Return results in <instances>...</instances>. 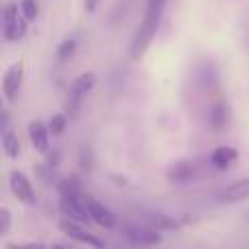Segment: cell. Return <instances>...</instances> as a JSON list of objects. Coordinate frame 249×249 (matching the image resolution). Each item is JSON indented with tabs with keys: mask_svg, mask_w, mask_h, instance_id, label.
<instances>
[{
	"mask_svg": "<svg viewBox=\"0 0 249 249\" xmlns=\"http://www.w3.org/2000/svg\"><path fill=\"white\" fill-rule=\"evenodd\" d=\"M57 190H59V197H68V199H81L83 188H81V181L77 177H64V179L57 181Z\"/></svg>",
	"mask_w": 249,
	"mask_h": 249,
	"instance_id": "9a60e30c",
	"label": "cell"
},
{
	"mask_svg": "<svg viewBox=\"0 0 249 249\" xmlns=\"http://www.w3.org/2000/svg\"><path fill=\"white\" fill-rule=\"evenodd\" d=\"M228 121H230V107L228 103L219 101V103L212 105L210 109V129L214 133H221L225 127H228Z\"/></svg>",
	"mask_w": 249,
	"mask_h": 249,
	"instance_id": "5bb4252c",
	"label": "cell"
},
{
	"mask_svg": "<svg viewBox=\"0 0 249 249\" xmlns=\"http://www.w3.org/2000/svg\"><path fill=\"white\" fill-rule=\"evenodd\" d=\"M9 190L13 193V197L24 206H35L37 203V195L31 184V179L22 171H11L9 173Z\"/></svg>",
	"mask_w": 249,
	"mask_h": 249,
	"instance_id": "5b68a950",
	"label": "cell"
},
{
	"mask_svg": "<svg viewBox=\"0 0 249 249\" xmlns=\"http://www.w3.org/2000/svg\"><path fill=\"white\" fill-rule=\"evenodd\" d=\"M86 208L90 212L92 223L99 225L101 230H114L118 225V216L105 203H101L96 197H92V195H86Z\"/></svg>",
	"mask_w": 249,
	"mask_h": 249,
	"instance_id": "52a82bcc",
	"label": "cell"
},
{
	"mask_svg": "<svg viewBox=\"0 0 249 249\" xmlns=\"http://www.w3.org/2000/svg\"><path fill=\"white\" fill-rule=\"evenodd\" d=\"M149 228H153V230H158V232H164V230H175L177 225V221H173L171 216H166V214H162V212H155V214H151L149 216Z\"/></svg>",
	"mask_w": 249,
	"mask_h": 249,
	"instance_id": "e0dca14e",
	"label": "cell"
},
{
	"mask_svg": "<svg viewBox=\"0 0 249 249\" xmlns=\"http://www.w3.org/2000/svg\"><path fill=\"white\" fill-rule=\"evenodd\" d=\"M26 133H29L31 146H33L37 153L46 155L51 151V129H48L46 123L42 121H31L26 124Z\"/></svg>",
	"mask_w": 249,
	"mask_h": 249,
	"instance_id": "9c48e42d",
	"label": "cell"
},
{
	"mask_svg": "<svg viewBox=\"0 0 249 249\" xmlns=\"http://www.w3.org/2000/svg\"><path fill=\"white\" fill-rule=\"evenodd\" d=\"M11 230V212L9 208H0V236H7Z\"/></svg>",
	"mask_w": 249,
	"mask_h": 249,
	"instance_id": "603a6c76",
	"label": "cell"
},
{
	"mask_svg": "<svg viewBox=\"0 0 249 249\" xmlns=\"http://www.w3.org/2000/svg\"><path fill=\"white\" fill-rule=\"evenodd\" d=\"M166 2L168 0H149V2H146L144 20L138 26V33L133 35V39H131V59H140V57H144V53L149 51L151 42H153L155 35H158Z\"/></svg>",
	"mask_w": 249,
	"mask_h": 249,
	"instance_id": "6da1fadb",
	"label": "cell"
},
{
	"mask_svg": "<svg viewBox=\"0 0 249 249\" xmlns=\"http://www.w3.org/2000/svg\"><path fill=\"white\" fill-rule=\"evenodd\" d=\"M20 13L26 18L29 22H35L39 16V4L37 0H22L20 2Z\"/></svg>",
	"mask_w": 249,
	"mask_h": 249,
	"instance_id": "ffe728a7",
	"label": "cell"
},
{
	"mask_svg": "<svg viewBox=\"0 0 249 249\" xmlns=\"http://www.w3.org/2000/svg\"><path fill=\"white\" fill-rule=\"evenodd\" d=\"M166 177L171 184H188L195 177V164L188 162V160H181V162L173 164V166L168 168Z\"/></svg>",
	"mask_w": 249,
	"mask_h": 249,
	"instance_id": "4fadbf2b",
	"label": "cell"
},
{
	"mask_svg": "<svg viewBox=\"0 0 249 249\" xmlns=\"http://www.w3.org/2000/svg\"><path fill=\"white\" fill-rule=\"evenodd\" d=\"M59 151H48V153H46V164H48V166H51V168H55L57 166V164H59Z\"/></svg>",
	"mask_w": 249,
	"mask_h": 249,
	"instance_id": "cb8c5ba5",
	"label": "cell"
},
{
	"mask_svg": "<svg viewBox=\"0 0 249 249\" xmlns=\"http://www.w3.org/2000/svg\"><path fill=\"white\" fill-rule=\"evenodd\" d=\"M4 249H48L39 241H24V243H4Z\"/></svg>",
	"mask_w": 249,
	"mask_h": 249,
	"instance_id": "7402d4cb",
	"label": "cell"
},
{
	"mask_svg": "<svg viewBox=\"0 0 249 249\" xmlns=\"http://www.w3.org/2000/svg\"><path fill=\"white\" fill-rule=\"evenodd\" d=\"M236 160H238V151L234 149V146H228V144L216 146V149H212V153H210V164L216 168V171H228Z\"/></svg>",
	"mask_w": 249,
	"mask_h": 249,
	"instance_id": "8fae6325",
	"label": "cell"
},
{
	"mask_svg": "<svg viewBox=\"0 0 249 249\" xmlns=\"http://www.w3.org/2000/svg\"><path fill=\"white\" fill-rule=\"evenodd\" d=\"M99 2H101V0H86V11L88 13H94L96 7H99Z\"/></svg>",
	"mask_w": 249,
	"mask_h": 249,
	"instance_id": "d4e9b609",
	"label": "cell"
},
{
	"mask_svg": "<svg viewBox=\"0 0 249 249\" xmlns=\"http://www.w3.org/2000/svg\"><path fill=\"white\" fill-rule=\"evenodd\" d=\"M2 151L4 155H7L9 160H18L20 158V140H18V136L11 131V129H7V131H2Z\"/></svg>",
	"mask_w": 249,
	"mask_h": 249,
	"instance_id": "2e32d148",
	"label": "cell"
},
{
	"mask_svg": "<svg viewBox=\"0 0 249 249\" xmlns=\"http://www.w3.org/2000/svg\"><path fill=\"white\" fill-rule=\"evenodd\" d=\"M74 53H77V39L74 37H68L64 39V42L57 46V61H61V64H66V61H70L74 57Z\"/></svg>",
	"mask_w": 249,
	"mask_h": 249,
	"instance_id": "ac0fdd59",
	"label": "cell"
},
{
	"mask_svg": "<svg viewBox=\"0 0 249 249\" xmlns=\"http://www.w3.org/2000/svg\"><path fill=\"white\" fill-rule=\"evenodd\" d=\"M26 20L24 16H18V4L16 2H9L4 4L2 9V37L4 42H18L26 35Z\"/></svg>",
	"mask_w": 249,
	"mask_h": 249,
	"instance_id": "7a4b0ae2",
	"label": "cell"
},
{
	"mask_svg": "<svg viewBox=\"0 0 249 249\" xmlns=\"http://www.w3.org/2000/svg\"><path fill=\"white\" fill-rule=\"evenodd\" d=\"M66 124H68V116H66V114H53L51 121H48L51 136H61V133L66 131Z\"/></svg>",
	"mask_w": 249,
	"mask_h": 249,
	"instance_id": "d6986e66",
	"label": "cell"
},
{
	"mask_svg": "<svg viewBox=\"0 0 249 249\" xmlns=\"http://www.w3.org/2000/svg\"><path fill=\"white\" fill-rule=\"evenodd\" d=\"M249 199V177L232 181L230 186H225L219 193V201L221 203H241Z\"/></svg>",
	"mask_w": 249,
	"mask_h": 249,
	"instance_id": "30bf717a",
	"label": "cell"
},
{
	"mask_svg": "<svg viewBox=\"0 0 249 249\" xmlns=\"http://www.w3.org/2000/svg\"><path fill=\"white\" fill-rule=\"evenodd\" d=\"M22 81H24V61L18 59V61H13L2 74V94L9 103H13V101L18 99Z\"/></svg>",
	"mask_w": 249,
	"mask_h": 249,
	"instance_id": "8992f818",
	"label": "cell"
},
{
	"mask_svg": "<svg viewBox=\"0 0 249 249\" xmlns=\"http://www.w3.org/2000/svg\"><path fill=\"white\" fill-rule=\"evenodd\" d=\"M123 236L127 241H131L133 245H140V247H155L164 241L162 232L149 228V225H138V223H124Z\"/></svg>",
	"mask_w": 249,
	"mask_h": 249,
	"instance_id": "3957f363",
	"label": "cell"
},
{
	"mask_svg": "<svg viewBox=\"0 0 249 249\" xmlns=\"http://www.w3.org/2000/svg\"><path fill=\"white\" fill-rule=\"evenodd\" d=\"M57 228H59L61 234H66V236H68L70 241H74V243H81V245H88L92 249H103L105 247L103 241H101L96 234H92L90 230H88L86 225H81V223H74V221L61 219Z\"/></svg>",
	"mask_w": 249,
	"mask_h": 249,
	"instance_id": "277c9868",
	"label": "cell"
},
{
	"mask_svg": "<svg viewBox=\"0 0 249 249\" xmlns=\"http://www.w3.org/2000/svg\"><path fill=\"white\" fill-rule=\"evenodd\" d=\"M81 101L83 99H77V96H72V94L66 96V116H68V118H77L79 112H81Z\"/></svg>",
	"mask_w": 249,
	"mask_h": 249,
	"instance_id": "44dd1931",
	"label": "cell"
},
{
	"mask_svg": "<svg viewBox=\"0 0 249 249\" xmlns=\"http://www.w3.org/2000/svg\"><path fill=\"white\" fill-rule=\"evenodd\" d=\"M94 86H96V74L86 70V72L77 74V77L72 79V83H70V88H68V94L77 96V99H83L86 94H90V92L94 90Z\"/></svg>",
	"mask_w": 249,
	"mask_h": 249,
	"instance_id": "7c38bea8",
	"label": "cell"
},
{
	"mask_svg": "<svg viewBox=\"0 0 249 249\" xmlns=\"http://www.w3.org/2000/svg\"><path fill=\"white\" fill-rule=\"evenodd\" d=\"M59 212L64 219L74 221V223L88 225L90 223V212L86 208V195L81 199H68V197H59Z\"/></svg>",
	"mask_w": 249,
	"mask_h": 249,
	"instance_id": "ba28073f",
	"label": "cell"
},
{
	"mask_svg": "<svg viewBox=\"0 0 249 249\" xmlns=\"http://www.w3.org/2000/svg\"><path fill=\"white\" fill-rule=\"evenodd\" d=\"M48 249H74V247L64 245V243H53V245H48Z\"/></svg>",
	"mask_w": 249,
	"mask_h": 249,
	"instance_id": "484cf974",
	"label": "cell"
}]
</instances>
